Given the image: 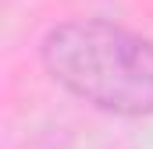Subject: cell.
<instances>
[{"instance_id": "obj_1", "label": "cell", "mask_w": 153, "mask_h": 149, "mask_svg": "<svg viewBox=\"0 0 153 149\" xmlns=\"http://www.w3.org/2000/svg\"><path fill=\"white\" fill-rule=\"evenodd\" d=\"M43 68L71 96L121 117L153 114V43L121 25L82 18L50 29L39 46Z\"/></svg>"}]
</instances>
